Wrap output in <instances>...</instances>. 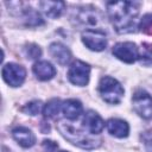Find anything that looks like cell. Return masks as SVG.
Returning a JSON list of instances; mask_svg holds the SVG:
<instances>
[{
	"label": "cell",
	"instance_id": "6da1fadb",
	"mask_svg": "<svg viewBox=\"0 0 152 152\" xmlns=\"http://www.w3.org/2000/svg\"><path fill=\"white\" fill-rule=\"evenodd\" d=\"M140 4L137 1L107 2L109 19L118 33H131L137 28V18Z\"/></svg>",
	"mask_w": 152,
	"mask_h": 152
},
{
	"label": "cell",
	"instance_id": "7a4b0ae2",
	"mask_svg": "<svg viewBox=\"0 0 152 152\" xmlns=\"http://www.w3.org/2000/svg\"><path fill=\"white\" fill-rule=\"evenodd\" d=\"M57 128L61 132V134L71 144L81 147V148H96L101 145V139H94L86 134L84 132H81L80 129L75 128L71 124L65 122V121H58L57 122Z\"/></svg>",
	"mask_w": 152,
	"mask_h": 152
},
{
	"label": "cell",
	"instance_id": "3957f363",
	"mask_svg": "<svg viewBox=\"0 0 152 152\" xmlns=\"http://www.w3.org/2000/svg\"><path fill=\"white\" fill-rule=\"evenodd\" d=\"M99 93L102 100L110 104H118L124 97V88L121 83L110 76H103L100 80Z\"/></svg>",
	"mask_w": 152,
	"mask_h": 152
},
{
	"label": "cell",
	"instance_id": "277c9868",
	"mask_svg": "<svg viewBox=\"0 0 152 152\" xmlns=\"http://www.w3.org/2000/svg\"><path fill=\"white\" fill-rule=\"evenodd\" d=\"M132 103L135 113L142 119L152 118V96L144 89H138L132 97Z\"/></svg>",
	"mask_w": 152,
	"mask_h": 152
},
{
	"label": "cell",
	"instance_id": "5b68a950",
	"mask_svg": "<svg viewBox=\"0 0 152 152\" xmlns=\"http://www.w3.org/2000/svg\"><path fill=\"white\" fill-rule=\"evenodd\" d=\"M89 76H90V66L82 61H75L69 66L68 78L75 86L83 87L88 84Z\"/></svg>",
	"mask_w": 152,
	"mask_h": 152
},
{
	"label": "cell",
	"instance_id": "8992f818",
	"mask_svg": "<svg viewBox=\"0 0 152 152\" xmlns=\"http://www.w3.org/2000/svg\"><path fill=\"white\" fill-rule=\"evenodd\" d=\"M83 44L91 51H102L107 46V38L103 31L97 28H87L82 32Z\"/></svg>",
	"mask_w": 152,
	"mask_h": 152
},
{
	"label": "cell",
	"instance_id": "52a82bcc",
	"mask_svg": "<svg viewBox=\"0 0 152 152\" xmlns=\"http://www.w3.org/2000/svg\"><path fill=\"white\" fill-rule=\"evenodd\" d=\"M2 78L11 87H19L24 83L26 70L23 65L17 63H7L2 68Z\"/></svg>",
	"mask_w": 152,
	"mask_h": 152
},
{
	"label": "cell",
	"instance_id": "ba28073f",
	"mask_svg": "<svg viewBox=\"0 0 152 152\" xmlns=\"http://www.w3.org/2000/svg\"><path fill=\"white\" fill-rule=\"evenodd\" d=\"M114 57L125 62V63H134L139 58V49L132 42H121L116 43L112 50Z\"/></svg>",
	"mask_w": 152,
	"mask_h": 152
},
{
	"label": "cell",
	"instance_id": "9c48e42d",
	"mask_svg": "<svg viewBox=\"0 0 152 152\" xmlns=\"http://www.w3.org/2000/svg\"><path fill=\"white\" fill-rule=\"evenodd\" d=\"M75 20L80 25L91 27L99 25V23L101 21V14L97 8L93 6H82L78 7L75 12Z\"/></svg>",
	"mask_w": 152,
	"mask_h": 152
},
{
	"label": "cell",
	"instance_id": "30bf717a",
	"mask_svg": "<svg viewBox=\"0 0 152 152\" xmlns=\"http://www.w3.org/2000/svg\"><path fill=\"white\" fill-rule=\"evenodd\" d=\"M83 127L89 134H99L102 132L104 122L95 110H88L83 116Z\"/></svg>",
	"mask_w": 152,
	"mask_h": 152
},
{
	"label": "cell",
	"instance_id": "8fae6325",
	"mask_svg": "<svg viewBox=\"0 0 152 152\" xmlns=\"http://www.w3.org/2000/svg\"><path fill=\"white\" fill-rule=\"evenodd\" d=\"M12 137L13 139L23 147L27 148L34 145L36 142V137L32 133L31 129H28L27 127H23V126H18L15 128H13L12 131Z\"/></svg>",
	"mask_w": 152,
	"mask_h": 152
},
{
	"label": "cell",
	"instance_id": "7c38bea8",
	"mask_svg": "<svg viewBox=\"0 0 152 152\" xmlns=\"http://www.w3.org/2000/svg\"><path fill=\"white\" fill-rule=\"evenodd\" d=\"M49 51L53 59L61 65H66L71 59L70 50L62 43H52L49 48Z\"/></svg>",
	"mask_w": 152,
	"mask_h": 152
},
{
	"label": "cell",
	"instance_id": "4fadbf2b",
	"mask_svg": "<svg viewBox=\"0 0 152 152\" xmlns=\"http://www.w3.org/2000/svg\"><path fill=\"white\" fill-rule=\"evenodd\" d=\"M33 74L40 81H49L56 75L55 66L48 61H39L33 64Z\"/></svg>",
	"mask_w": 152,
	"mask_h": 152
},
{
	"label": "cell",
	"instance_id": "5bb4252c",
	"mask_svg": "<svg viewBox=\"0 0 152 152\" xmlns=\"http://www.w3.org/2000/svg\"><path fill=\"white\" fill-rule=\"evenodd\" d=\"M108 132L116 138H126L129 133L128 124L122 119H109L106 124Z\"/></svg>",
	"mask_w": 152,
	"mask_h": 152
},
{
	"label": "cell",
	"instance_id": "9a60e30c",
	"mask_svg": "<svg viewBox=\"0 0 152 152\" xmlns=\"http://www.w3.org/2000/svg\"><path fill=\"white\" fill-rule=\"evenodd\" d=\"M62 112L68 120H75L82 114L83 106L78 100L69 99L62 103Z\"/></svg>",
	"mask_w": 152,
	"mask_h": 152
},
{
	"label": "cell",
	"instance_id": "2e32d148",
	"mask_svg": "<svg viewBox=\"0 0 152 152\" xmlns=\"http://www.w3.org/2000/svg\"><path fill=\"white\" fill-rule=\"evenodd\" d=\"M39 7L45 15L49 18H58L65 10V4L63 1H40Z\"/></svg>",
	"mask_w": 152,
	"mask_h": 152
},
{
	"label": "cell",
	"instance_id": "e0dca14e",
	"mask_svg": "<svg viewBox=\"0 0 152 152\" xmlns=\"http://www.w3.org/2000/svg\"><path fill=\"white\" fill-rule=\"evenodd\" d=\"M59 110H62V103L59 99H52L43 107V114L45 118H55Z\"/></svg>",
	"mask_w": 152,
	"mask_h": 152
},
{
	"label": "cell",
	"instance_id": "ac0fdd59",
	"mask_svg": "<svg viewBox=\"0 0 152 152\" xmlns=\"http://www.w3.org/2000/svg\"><path fill=\"white\" fill-rule=\"evenodd\" d=\"M138 61L145 66H152V44L142 43L141 50H139Z\"/></svg>",
	"mask_w": 152,
	"mask_h": 152
},
{
	"label": "cell",
	"instance_id": "d6986e66",
	"mask_svg": "<svg viewBox=\"0 0 152 152\" xmlns=\"http://www.w3.org/2000/svg\"><path fill=\"white\" fill-rule=\"evenodd\" d=\"M139 28L144 33L152 36V13H148L141 18L140 24H139Z\"/></svg>",
	"mask_w": 152,
	"mask_h": 152
},
{
	"label": "cell",
	"instance_id": "ffe728a7",
	"mask_svg": "<svg viewBox=\"0 0 152 152\" xmlns=\"http://www.w3.org/2000/svg\"><path fill=\"white\" fill-rule=\"evenodd\" d=\"M23 110H24L25 113L30 114V115H37V114H39L40 110H43V104H42V102L38 101V100L31 101V102H28V103L24 107Z\"/></svg>",
	"mask_w": 152,
	"mask_h": 152
},
{
	"label": "cell",
	"instance_id": "44dd1931",
	"mask_svg": "<svg viewBox=\"0 0 152 152\" xmlns=\"http://www.w3.org/2000/svg\"><path fill=\"white\" fill-rule=\"evenodd\" d=\"M25 55H26V57L30 58V59H37V58L40 57L42 50H40V48H39L38 45H36V44H28V45H26V48H25Z\"/></svg>",
	"mask_w": 152,
	"mask_h": 152
},
{
	"label": "cell",
	"instance_id": "7402d4cb",
	"mask_svg": "<svg viewBox=\"0 0 152 152\" xmlns=\"http://www.w3.org/2000/svg\"><path fill=\"white\" fill-rule=\"evenodd\" d=\"M141 139H142L144 145L147 148V151L152 152V129H148V131L144 132L142 135H141Z\"/></svg>",
	"mask_w": 152,
	"mask_h": 152
},
{
	"label": "cell",
	"instance_id": "603a6c76",
	"mask_svg": "<svg viewBox=\"0 0 152 152\" xmlns=\"http://www.w3.org/2000/svg\"><path fill=\"white\" fill-rule=\"evenodd\" d=\"M43 147L46 152H53L57 148V144L51 141V140H44L43 141Z\"/></svg>",
	"mask_w": 152,
	"mask_h": 152
},
{
	"label": "cell",
	"instance_id": "cb8c5ba5",
	"mask_svg": "<svg viewBox=\"0 0 152 152\" xmlns=\"http://www.w3.org/2000/svg\"><path fill=\"white\" fill-rule=\"evenodd\" d=\"M59 152H66V151H59Z\"/></svg>",
	"mask_w": 152,
	"mask_h": 152
}]
</instances>
